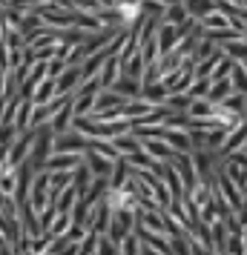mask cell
<instances>
[{"label": "cell", "mask_w": 247, "mask_h": 255, "mask_svg": "<svg viewBox=\"0 0 247 255\" xmlns=\"http://www.w3.org/2000/svg\"><path fill=\"white\" fill-rule=\"evenodd\" d=\"M115 12H118V17H121V20H135L141 9H138V3L132 0V3H118V6H115Z\"/></svg>", "instance_id": "1"}]
</instances>
